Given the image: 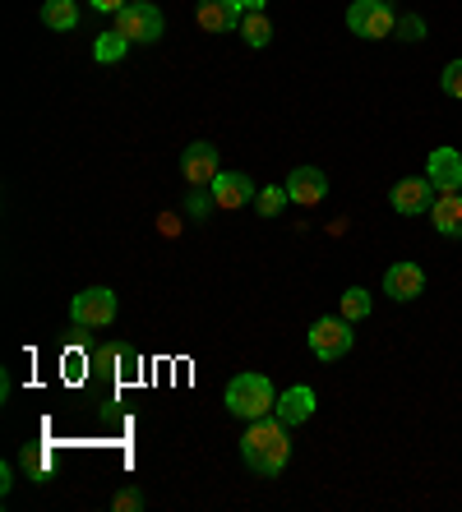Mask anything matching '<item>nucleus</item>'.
I'll list each match as a JSON object with an SVG mask.
<instances>
[{
    "mask_svg": "<svg viewBox=\"0 0 462 512\" xmlns=\"http://www.w3.org/2000/svg\"><path fill=\"white\" fill-rule=\"evenodd\" d=\"M0 489H5V494L14 489V471H10V466H0Z\"/></svg>",
    "mask_w": 462,
    "mask_h": 512,
    "instance_id": "cd10ccee",
    "label": "nucleus"
},
{
    "mask_svg": "<svg viewBox=\"0 0 462 512\" xmlns=\"http://www.w3.org/2000/svg\"><path fill=\"white\" fill-rule=\"evenodd\" d=\"M273 416H278L282 425H305V420L315 416V388H305V383L287 388V393L278 397V406H273Z\"/></svg>",
    "mask_w": 462,
    "mask_h": 512,
    "instance_id": "4468645a",
    "label": "nucleus"
},
{
    "mask_svg": "<svg viewBox=\"0 0 462 512\" xmlns=\"http://www.w3.org/2000/svg\"><path fill=\"white\" fill-rule=\"evenodd\" d=\"M398 37L402 42H421L426 37V19L421 14H398Z\"/></svg>",
    "mask_w": 462,
    "mask_h": 512,
    "instance_id": "5701e85b",
    "label": "nucleus"
},
{
    "mask_svg": "<svg viewBox=\"0 0 462 512\" xmlns=\"http://www.w3.org/2000/svg\"><path fill=\"white\" fill-rule=\"evenodd\" d=\"M70 323L79 333H102V328H111V323H116V291H107V286L79 291V296L70 300Z\"/></svg>",
    "mask_w": 462,
    "mask_h": 512,
    "instance_id": "7ed1b4c3",
    "label": "nucleus"
},
{
    "mask_svg": "<svg viewBox=\"0 0 462 512\" xmlns=\"http://www.w3.org/2000/svg\"><path fill=\"white\" fill-rule=\"evenodd\" d=\"M287 194H292V203H301V208H315V203H324V194H329V176L319 167H296L292 176H287Z\"/></svg>",
    "mask_w": 462,
    "mask_h": 512,
    "instance_id": "ddd939ff",
    "label": "nucleus"
},
{
    "mask_svg": "<svg viewBox=\"0 0 462 512\" xmlns=\"http://www.w3.org/2000/svg\"><path fill=\"white\" fill-rule=\"evenodd\" d=\"M19 466H24V476H28V480H37V485L47 480V453H42V448H24Z\"/></svg>",
    "mask_w": 462,
    "mask_h": 512,
    "instance_id": "4be33fe9",
    "label": "nucleus"
},
{
    "mask_svg": "<svg viewBox=\"0 0 462 512\" xmlns=\"http://www.w3.org/2000/svg\"><path fill=\"white\" fill-rule=\"evenodd\" d=\"M125 51H130V42H125V37L116 33V28H111V33H102L98 42H93V56H98L102 65H116V60H121Z\"/></svg>",
    "mask_w": 462,
    "mask_h": 512,
    "instance_id": "412c9836",
    "label": "nucleus"
},
{
    "mask_svg": "<svg viewBox=\"0 0 462 512\" xmlns=\"http://www.w3.org/2000/svg\"><path fill=\"white\" fill-rule=\"evenodd\" d=\"M241 37H245V47H255V51H264L268 42H273V24L264 19V10H245Z\"/></svg>",
    "mask_w": 462,
    "mask_h": 512,
    "instance_id": "a211bd4d",
    "label": "nucleus"
},
{
    "mask_svg": "<svg viewBox=\"0 0 462 512\" xmlns=\"http://www.w3.org/2000/svg\"><path fill=\"white\" fill-rule=\"evenodd\" d=\"M195 19L204 33H231V28H241V0H199Z\"/></svg>",
    "mask_w": 462,
    "mask_h": 512,
    "instance_id": "f8f14e48",
    "label": "nucleus"
},
{
    "mask_svg": "<svg viewBox=\"0 0 462 512\" xmlns=\"http://www.w3.org/2000/svg\"><path fill=\"white\" fill-rule=\"evenodd\" d=\"M218 148L208 139H195L190 148L181 153V176H185V185H213L218 180Z\"/></svg>",
    "mask_w": 462,
    "mask_h": 512,
    "instance_id": "1a4fd4ad",
    "label": "nucleus"
},
{
    "mask_svg": "<svg viewBox=\"0 0 462 512\" xmlns=\"http://www.w3.org/2000/svg\"><path fill=\"white\" fill-rule=\"evenodd\" d=\"M158 231H162V236H181V217H176V213H162L158 217Z\"/></svg>",
    "mask_w": 462,
    "mask_h": 512,
    "instance_id": "a878e982",
    "label": "nucleus"
},
{
    "mask_svg": "<svg viewBox=\"0 0 462 512\" xmlns=\"http://www.w3.org/2000/svg\"><path fill=\"white\" fill-rule=\"evenodd\" d=\"M365 314H370V291H365V286H347V291H342V319L361 323Z\"/></svg>",
    "mask_w": 462,
    "mask_h": 512,
    "instance_id": "aec40b11",
    "label": "nucleus"
},
{
    "mask_svg": "<svg viewBox=\"0 0 462 512\" xmlns=\"http://www.w3.org/2000/svg\"><path fill=\"white\" fill-rule=\"evenodd\" d=\"M116 19V33L125 37V42H139V47H148V42H158L162 37V10L158 5H148V0H130L121 14H111Z\"/></svg>",
    "mask_w": 462,
    "mask_h": 512,
    "instance_id": "39448f33",
    "label": "nucleus"
},
{
    "mask_svg": "<svg viewBox=\"0 0 462 512\" xmlns=\"http://www.w3.org/2000/svg\"><path fill=\"white\" fill-rule=\"evenodd\" d=\"M426 176H430V185H435L439 194L462 190V153L458 148H435L430 162H426Z\"/></svg>",
    "mask_w": 462,
    "mask_h": 512,
    "instance_id": "9d476101",
    "label": "nucleus"
},
{
    "mask_svg": "<svg viewBox=\"0 0 462 512\" xmlns=\"http://www.w3.org/2000/svg\"><path fill=\"white\" fill-rule=\"evenodd\" d=\"M93 370L111 374V379H125L130 370H139V351H134V346H121V342H107L93 351Z\"/></svg>",
    "mask_w": 462,
    "mask_h": 512,
    "instance_id": "2eb2a0df",
    "label": "nucleus"
},
{
    "mask_svg": "<svg viewBox=\"0 0 462 512\" xmlns=\"http://www.w3.org/2000/svg\"><path fill=\"white\" fill-rule=\"evenodd\" d=\"M111 508H116V512H134V508H144V494H139V489H121V494L111 499Z\"/></svg>",
    "mask_w": 462,
    "mask_h": 512,
    "instance_id": "393cba45",
    "label": "nucleus"
},
{
    "mask_svg": "<svg viewBox=\"0 0 462 512\" xmlns=\"http://www.w3.org/2000/svg\"><path fill=\"white\" fill-rule=\"evenodd\" d=\"M42 24H47L51 33H74V28H79V5H74V0H47V5H42Z\"/></svg>",
    "mask_w": 462,
    "mask_h": 512,
    "instance_id": "f3484780",
    "label": "nucleus"
},
{
    "mask_svg": "<svg viewBox=\"0 0 462 512\" xmlns=\"http://www.w3.org/2000/svg\"><path fill=\"white\" fill-rule=\"evenodd\" d=\"M430 222H435L439 236L458 240V236H462V190L435 194V203H430Z\"/></svg>",
    "mask_w": 462,
    "mask_h": 512,
    "instance_id": "dca6fc26",
    "label": "nucleus"
},
{
    "mask_svg": "<svg viewBox=\"0 0 462 512\" xmlns=\"http://www.w3.org/2000/svg\"><path fill=\"white\" fill-rule=\"evenodd\" d=\"M268 0H241V10H264Z\"/></svg>",
    "mask_w": 462,
    "mask_h": 512,
    "instance_id": "c85d7f7f",
    "label": "nucleus"
},
{
    "mask_svg": "<svg viewBox=\"0 0 462 512\" xmlns=\"http://www.w3.org/2000/svg\"><path fill=\"white\" fill-rule=\"evenodd\" d=\"M273 406H278V393H273L268 374H236L227 383V411L236 420H264L273 416Z\"/></svg>",
    "mask_w": 462,
    "mask_h": 512,
    "instance_id": "f03ea898",
    "label": "nucleus"
},
{
    "mask_svg": "<svg viewBox=\"0 0 462 512\" xmlns=\"http://www.w3.org/2000/svg\"><path fill=\"white\" fill-rule=\"evenodd\" d=\"M208 190H213V208L236 213V208H245V203H255L259 185L250 176H241V171H218V180H213Z\"/></svg>",
    "mask_w": 462,
    "mask_h": 512,
    "instance_id": "0eeeda50",
    "label": "nucleus"
},
{
    "mask_svg": "<svg viewBox=\"0 0 462 512\" xmlns=\"http://www.w3.org/2000/svg\"><path fill=\"white\" fill-rule=\"evenodd\" d=\"M88 5H93L98 14H121L125 5H130V0H88Z\"/></svg>",
    "mask_w": 462,
    "mask_h": 512,
    "instance_id": "bb28decb",
    "label": "nucleus"
},
{
    "mask_svg": "<svg viewBox=\"0 0 462 512\" xmlns=\"http://www.w3.org/2000/svg\"><path fill=\"white\" fill-rule=\"evenodd\" d=\"M292 203V194H287V185H264V190L255 194V208H259V217H278L282 208Z\"/></svg>",
    "mask_w": 462,
    "mask_h": 512,
    "instance_id": "6ab92c4d",
    "label": "nucleus"
},
{
    "mask_svg": "<svg viewBox=\"0 0 462 512\" xmlns=\"http://www.w3.org/2000/svg\"><path fill=\"white\" fill-rule=\"evenodd\" d=\"M435 185H430V176H407V180H398L389 190V203L398 208L402 217H421V213H430V203H435Z\"/></svg>",
    "mask_w": 462,
    "mask_h": 512,
    "instance_id": "6e6552de",
    "label": "nucleus"
},
{
    "mask_svg": "<svg viewBox=\"0 0 462 512\" xmlns=\"http://www.w3.org/2000/svg\"><path fill=\"white\" fill-rule=\"evenodd\" d=\"M347 28L356 37H365V42H384V37L398 33V10H393L389 0H352Z\"/></svg>",
    "mask_w": 462,
    "mask_h": 512,
    "instance_id": "20e7f679",
    "label": "nucleus"
},
{
    "mask_svg": "<svg viewBox=\"0 0 462 512\" xmlns=\"http://www.w3.org/2000/svg\"><path fill=\"white\" fill-rule=\"evenodd\" d=\"M439 88H444L449 97H462V60L444 65V74H439Z\"/></svg>",
    "mask_w": 462,
    "mask_h": 512,
    "instance_id": "b1692460",
    "label": "nucleus"
},
{
    "mask_svg": "<svg viewBox=\"0 0 462 512\" xmlns=\"http://www.w3.org/2000/svg\"><path fill=\"white\" fill-rule=\"evenodd\" d=\"M287 429L278 416H264V420H250V429H245L241 439V457L250 471H259V476H282L287 471V462H292V439H287Z\"/></svg>",
    "mask_w": 462,
    "mask_h": 512,
    "instance_id": "f257e3e1",
    "label": "nucleus"
},
{
    "mask_svg": "<svg viewBox=\"0 0 462 512\" xmlns=\"http://www.w3.org/2000/svg\"><path fill=\"white\" fill-rule=\"evenodd\" d=\"M384 296H393V300L426 296V268L421 263H393L389 273H384Z\"/></svg>",
    "mask_w": 462,
    "mask_h": 512,
    "instance_id": "9b49d317",
    "label": "nucleus"
},
{
    "mask_svg": "<svg viewBox=\"0 0 462 512\" xmlns=\"http://www.w3.org/2000/svg\"><path fill=\"white\" fill-rule=\"evenodd\" d=\"M305 337H310V351L319 360H342L352 351V323L347 319H315Z\"/></svg>",
    "mask_w": 462,
    "mask_h": 512,
    "instance_id": "423d86ee",
    "label": "nucleus"
}]
</instances>
